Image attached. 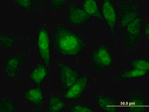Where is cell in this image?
<instances>
[{"mask_svg": "<svg viewBox=\"0 0 149 112\" xmlns=\"http://www.w3.org/2000/svg\"><path fill=\"white\" fill-rule=\"evenodd\" d=\"M25 57L24 51L21 52L9 57L5 64L6 75L10 79L17 77L19 68L23 64Z\"/></svg>", "mask_w": 149, "mask_h": 112, "instance_id": "9c48e42d", "label": "cell"}, {"mask_svg": "<svg viewBox=\"0 0 149 112\" xmlns=\"http://www.w3.org/2000/svg\"><path fill=\"white\" fill-rule=\"evenodd\" d=\"M56 63L60 70L61 88L66 91L79 77V74L77 70L59 61H56Z\"/></svg>", "mask_w": 149, "mask_h": 112, "instance_id": "5b68a950", "label": "cell"}, {"mask_svg": "<svg viewBox=\"0 0 149 112\" xmlns=\"http://www.w3.org/2000/svg\"><path fill=\"white\" fill-rule=\"evenodd\" d=\"M131 64L133 69L149 72V62L147 60L140 58L136 59L133 60Z\"/></svg>", "mask_w": 149, "mask_h": 112, "instance_id": "d6986e66", "label": "cell"}, {"mask_svg": "<svg viewBox=\"0 0 149 112\" xmlns=\"http://www.w3.org/2000/svg\"><path fill=\"white\" fill-rule=\"evenodd\" d=\"M69 107V111L70 112H94L90 108L82 104H73L68 103Z\"/></svg>", "mask_w": 149, "mask_h": 112, "instance_id": "44dd1931", "label": "cell"}, {"mask_svg": "<svg viewBox=\"0 0 149 112\" xmlns=\"http://www.w3.org/2000/svg\"><path fill=\"white\" fill-rule=\"evenodd\" d=\"M88 78L84 75L79 77L63 95L65 100H81L83 93L87 86Z\"/></svg>", "mask_w": 149, "mask_h": 112, "instance_id": "ba28073f", "label": "cell"}, {"mask_svg": "<svg viewBox=\"0 0 149 112\" xmlns=\"http://www.w3.org/2000/svg\"><path fill=\"white\" fill-rule=\"evenodd\" d=\"M138 6L134 3L128 1L123 3L119 10L120 26L122 27H127L138 16Z\"/></svg>", "mask_w": 149, "mask_h": 112, "instance_id": "8992f818", "label": "cell"}, {"mask_svg": "<svg viewBox=\"0 0 149 112\" xmlns=\"http://www.w3.org/2000/svg\"><path fill=\"white\" fill-rule=\"evenodd\" d=\"M129 112H144L145 102L141 94L137 92L131 93L127 100Z\"/></svg>", "mask_w": 149, "mask_h": 112, "instance_id": "7c38bea8", "label": "cell"}, {"mask_svg": "<svg viewBox=\"0 0 149 112\" xmlns=\"http://www.w3.org/2000/svg\"><path fill=\"white\" fill-rule=\"evenodd\" d=\"M13 2L17 6L28 10H32L33 7L32 0H14Z\"/></svg>", "mask_w": 149, "mask_h": 112, "instance_id": "7402d4cb", "label": "cell"}, {"mask_svg": "<svg viewBox=\"0 0 149 112\" xmlns=\"http://www.w3.org/2000/svg\"><path fill=\"white\" fill-rule=\"evenodd\" d=\"M67 1L66 0H51L50 4L51 10L54 11L61 9Z\"/></svg>", "mask_w": 149, "mask_h": 112, "instance_id": "603a6c76", "label": "cell"}, {"mask_svg": "<svg viewBox=\"0 0 149 112\" xmlns=\"http://www.w3.org/2000/svg\"><path fill=\"white\" fill-rule=\"evenodd\" d=\"M15 111V106L13 101L10 98H3L0 102V112H14Z\"/></svg>", "mask_w": 149, "mask_h": 112, "instance_id": "ffe728a7", "label": "cell"}, {"mask_svg": "<svg viewBox=\"0 0 149 112\" xmlns=\"http://www.w3.org/2000/svg\"><path fill=\"white\" fill-rule=\"evenodd\" d=\"M37 46L39 54L45 65L49 68L50 61L49 33L46 26L42 25L38 30Z\"/></svg>", "mask_w": 149, "mask_h": 112, "instance_id": "277c9868", "label": "cell"}, {"mask_svg": "<svg viewBox=\"0 0 149 112\" xmlns=\"http://www.w3.org/2000/svg\"><path fill=\"white\" fill-rule=\"evenodd\" d=\"M98 106L107 112H116L117 111V103L113 99L106 95L99 94L96 97Z\"/></svg>", "mask_w": 149, "mask_h": 112, "instance_id": "5bb4252c", "label": "cell"}, {"mask_svg": "<svg viewBox=\"0 0 149 112\" xmlns=\"http://www.w3.org/2000/svg\"><path fill=\"white\" fill-rule=\"evenodd\" d=\"M23 36L13 35H6L5 33L0 34L1 46L3 48L10 49L14 46L15 43L24 39Z\"/></svg>", "mask_w": 149, "mask_h": 112, "instance_id": "e0dca14e", "label": "cell"}, {"mask_svg": "<svg viewBox=\"0 0 149 112\" xmlns=\"http://www.w3.org/2000/svg\"><path fill=\"white\" fill-rule=\"evenodd\" d=\"M82 8L91 18L94 17L100 20L103 19L102 13L96 0H85L83 3Z\"/></svg>", "mask_w": 149, "mask_h": 112, "instance_id": "9a60e30c", "label": "cell"}, {"mask_svg": "<svg viewBox=\"0 0 149 112\" xmlns=\"http://www.w3.org/2000/svg\"><path fill=\"white\" fill-rule=\"evenodd\" d=\"M49 68L39 62L30 74V78L37 86H40L49 74Z\"/></svg>", "mask_w": 149, "mask_h": 112, "instance_id": "4fadbf2b", "label": "cell"}, {"mask_svg": "<svg viewBox=\"0 0 149 112\" xmlns=\"http://www.w3.org/2000/svg\"><path fill=\"white\" fill-rule=\"evenodd\" d=\"M103 18L106 21L113 36L115 35V27L117 20L115 8L110 0H104L102 6Z\"/></svg>", "mask_w": 149, "mask_h": 112, "instance_id": "30bf717a", "label": "cell"}, {"mask_svg": "<svg viewBox=\"0 0 149 112\" xmlns=\"http://www.w3.org/2000/svg\"><path fill=\"white\" fill-rule=\"evenodd\" d=\"M66 103L58 97L51 95L48 102L47 112H59L66 106Z\"/></svg>", "mask_w": 149, "mask_h": 112, "instance_id": "ac0fdd59", "label": "cell"}, {"mask_svg": "<svg viewBox=\"0 0 149 112\" xmlns=\"http://www.w3.org/2000/svg\"><path fill=\"white\" fill-rule=\"evenodd\" d=\"M86 44V40L80 34L71 30L64 25L54 26L53 46L65 57H76Z\"/></svg>", "mask_w": 149, "mask_h": 112, "instance_id": "6da1fadb", "label": "cell"}, {"mask_svg": "<svg viewBox=\"0 0 149 112\" xmlns=\"http://www.w3.org/2000/svg\"><path fill=\"white\" fill-rule=\"evenodd\" d=\"M91 58L95 71H100L106 68L112 67L114 63L108 47L102 45L92 52Z\"/></svg>", "mask_w": 149, "mask_h": 112, "instance_id": "3957f363", "label": "cell"}, {"mask_svg": "<svg viewBox=\"0 0 149 112\" xmlns=\"http://www.w3.org/2000/svg\"><path fill=\"white\" fill-rule=\"evenodd\" d=\"M23 97L26 100L36 106L33 111L38 112L42 109L45 97L40 86L30 88L24 93Z\"/></svg>", "mask_w": 149, "mask_h": 112, "instance_id": "8fae6325", "label": "cell"}, {"mask_svg": "<svg viewBox=\"0 0 149 112\" xmlns=\"http://www.w3.org/2000/svg\"><path fill=\"white\" fill-rule=\"evenodd\" d=\"M91 17L83 8L78 7L71 1L68 6L67 21L70 24L79 26L88 22Z\"/></svg>", "mask_w": 149, "mask_h": 112, "instance_id": "52a82bcc", "label": "cell"}, {"mask_svg": "<svg viewBox=\"0 0 149 112\" xmlns=\"http://www.w3.org/2000/svg\"><path fill=\"white\" fill-rule=\"evenodd\" d=\"M143 19L138 16L127 26L125 35L123 40L127 49L133 51L136 48L142 36Z\"/></svg>", "mask_w": 149, "mask_h": 112, "instance_id": "7a4b0ae2", "label": "cell"}, {"mask_svg": "<svg viewBox=\"0 0 149 112\" xmlns=\"http://www.w3.org/2000/svg\"><path fill=\"white\" fill-rule=\"evenodd\" d=\"M144 33H145V36L146 37L147 39L149 40V24L148 23L147 24L145 27L144 29Z\"/></svg>", "mask_w": 149, "mask_h": 112, "instance_id": "cb8c5ba5", "label": "cell"}, {"mask_svg": "<svg viewBox=\"0 0 149 112\" xmlns=\"http://www.w3.org/2000/svg\"><path fill=\"white\" fill-rule=\"evenodd\" d=\"M149 72L133 69L122 71L118 74L116 77V81L138 78L145 76Z\"/></svg>", "mask_w": 149, "mask_h": 112, "instance_id": "2e32d148", "label": "cell"}]
</instances>
